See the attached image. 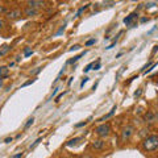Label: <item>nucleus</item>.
I'll return each instance as SVG.
<instances>
[{
  "instance_id": "6ab92c4d",
  "label": "nucleus",
  "mask_w": 158,
  "mask_h": 158,
  "mask_svg": "<svg viewBox=\"0 0 158 158\" xmlns=\"http://www.w3.org/2000/svg\"><path fill=\"white\" fill-rule=\"evenodd\" d=\"M95 42H96V40H95V38H91V40H88V41L85 44V45H86V46H91V45H94Z\"/></svg>"
},
{
  "instance_id": "f3484780",
  "label": "nucleus",
  "mask_w": 158,
  "mask_h": 158,
  "mask_svg": "<svg viewBox=\"0 0 158 158\" xmlns=\"http://www.w3.org/2000/svg\"><path fill=\"white\" fill-rule=\"evenodd\" d=\"M32 54H33V50H32V49H25V52H24V57H29V56H32Z\"/></svg>"
},
{
  "instance_id": "412c9836",
  "label": "nucleus",
  "mask_w": 158,
  "mask_h": 158,
  "mask_svg": "<svg viewBox=\"0 0 158 158\" xmlns=\"http://www.w3.org/2000/svg\"><path fill=\"white\" fill-rule=\"evenodd\" d=\"M4 27H6V21L0 19V31H2V29H4Z\"/></svg>"
},
{
  "instance_id": "9d476101",
  "label": "nucleus",
  "mask_w": 158,
  "mask_h": 158,
  "mask_svg": "<svg viewBox=\"0 0 158 158\" xmlns=\"http://www.w3.org/2000/svg\"><path fill=\"white\" fill-rule=\"evenodd\" d=\"M8 73H9V69L7 66H0V79L8 77Z\"/></svg>"
},
{
  "instance_id": "f03ea898",
  "label": "nucleus",
  "mask_w": 158,
  "mask_h": 158,
  "mask_svg": "<svg viewBox=\"0 0 158 158\" xmlns=\"http://www.w3.org/2000/svg\"><path fill=\"white\" fill-rule=\"evenodd\" d=\"M95 132H96V135L99 136V137H102V138H106V137H108L110 136V132H111V127H110V124H100L99 127H96V129H95Z\"/></svg>"
},
{
  "instance_id": "1a4fd4ad",
  "label": "nucleus",
  "mask_w": 158,
  "mask_h": 158,
  "mask_svg": "<svg viewBox=\"0 0 158 158\" xmlns=\"http://www.w3.org/2000/svg\"><path fill=\"white\" fill-rule=\"evenodd\" d=\"M137 16H138V13H137V12H132L129 16L124 19V24H125V25H131L132 21H133V20H135Z\"/></svg>"
},
{
  "instance_id": "9b49d317",
  "label": "nucleus",
  "mask_w": 158,
  "mask_h": 158,
  "mask_svg": "<svg viewBox=\"0 0 158 158\" xmlns=\"http://www.w3.org/2000/svg\"><path fill=\"white\" fill-rule=\"evenodd\" d=\"M115 111H116V106H115V107H113V108H112V110H111L110 112H108V113H107V115H106V116H103V117H102V118H100V120H99V121H104V120H107V118H110V117H111V116L113 115V113H115Z\"/></svg>"
},
{
  "instance_id": "393cba45",
  "label": "nucleus",
  "mask_w": 158,
  "mask_h": 158,
  "mask_svg": "<svg viewBox=\"0 0 158 158\" xmlns=\"http://www.w3.org/2000/svg\"><path fill=\"white\" fill-rule=\"evenodd\" d=\"M4 12H6V8H4V6H3V4H0V15H2V13H4Z\"/></svg>"
},
{
  "instance_id": "7c9ffc66",
  "label": "nucleus",
  "mask_w": 158,
  "mask_h": 158,
  "mask_svg": "<svg viewBox=\"0 0 158 158\" xmlns=\"http://www.w3.org/2000/svg\"><path fill=\"white\" fill-rule=\"evenodd\" d=\"M99 69H100V61H99L96 65H95V70H99Z\"/></svg>"
},
{
  "instance_id": "6e6552de",
  "label": "nucleus",
  "mask_w": 158,
  "mask_h": 158,
  "mask_svg": "<svg viewBox=\"0 0 158 158\" xmlns=\"http://www.w3.org/2000/svg\"><path fill=\"white\" fill-rule=\"evenodd\" d=\"M24 15H25L27 17H34V16H37V15H38V9L27 7L25 9H24Z\"/></svg>"
},
{
  "instance_id": "4468645a",
  "label": "nucleus",
  "mask_w": 158,
  "mask_h": 158,
  "mask_svg": "<svg viewBox=\"0 0 158 158\" xmlns=\"http://www.w3.org/2000/svg\"><path fill=\"white\" fill-rule=\"evenodd\" d=\"M85 54H86V52H83L82 54H79V56H77V57H74L73 59H70V61H69L67 63H74V62H77L78 59H81V57H83V56H85Z\"/></svg>"
},
{
  "instance_id": "bb28decb",
  "label": "nucleus",
  "mask_w": 158,
  "mask_h": 158,
  "mask_svg": "<svg viewBox=\"0 0 158 158\" xmlns=\"http://www.w3.org/2000/svg\"><path fill=\"white\" fill-rule=\"evenodd\" d=\"M63 31H65V25H63V27H61V28H59V31L57 32V34H61Z\"/></svg>"
},
{
  "instance_id": "c756f323",
  "label": "nucleus",
  "mask_w": 158,
  "mask_h": 158,
  "mask_svg": "<svg viewBox=\"0 0 158 158\" xmlns=\"http://www.w3.org/2000/svg\"><path fill=\"white\" fill-rule=\"evenodd\" d=\"M23 157V153H19V154H16V156H13L12 158H21Z\"/></svg>"
},
{
  "instance_id": "5701e85b",
  "label": "nucleus",
  "mask_w": 158,
  "mask_h": 158,
  "mask_svg": "<svg viewBox=\"0 0 158 158\" xmlns=\"http://www.w3.org/2000/svg\"><path fill=\"white\" fill-rule=\"evenodd\" d=\"M12 140H13L12 137H7L6 140H4V142H6V144H9V142H12Z\"/></svg>"
},
{
  "instance_id": "4be33fe9",
  "label": "nucleus",
  "mask_w": 158,
  "mask_h": 158,
  "mask_svg": "<svg viewBox=\"0 0 158 158\" xmlns=\"http://www.w3.org/2000/svg\"><path fill=\"white\" fill-rule=\"evenodd\" d=\"M86 124H87V121H82V123H79V124H77L75 127H77V128H81V127H85Z\"/></svg>"
},
{
  "instance_id": "2eb2a0df",
  "label": "nucleus",
  "mask_w": 158,
  "mask_h": 158,
  "mask_svg": "<svg viewBox=\"0 0 158 158\" xmlns=\"http://www.w3.org/2000/svg\"><path fill=\"white\" fill-rule=\"evenodd\" d=\"M33 123H34V118H33V117H31V118H28L27 124H25V125H24V129H28V128H29V127H31V125L33 124Z\"/></svg>"
},
{
  "instance_id": "39448f33",
  "label": "nucleus",
  "mask_w": 158,
  "mask_h": 158,
  "mask_svg": "<svg viewBox=\"0 0 158 158\" xmlns=\"http://www.w3.org/2000/svg\"><path fill=\"white\" fill-rule=\"evenodd\" d=\"M28 7L29 8H34V9H38V8H42L46 6L45 2H40V0H31V2H28Z\"/></svg>"
},
{
  "instance_id": "0eeeda50",
  "label": "nucleus",
  "mask_w": 158,
  "mask_h": 158,
  "mask_svg": "<svg viewBox=\"0 0 158 158\" xmlns=\"http://www.w3.org/2000/svg\"><path fill=\"white\" fill-rule=\"evenodd\" d=\"M91 146H92V149H95V150H102V149H104L106 142L103 140H95V141H92Z\"/></svg>"
},
{
  "instance_id": "aec40b11",
  "label": "nucleus",
  "mask_w": 158,
  "mask_h": 158,
  "mask_svg": "<svg viewBox=\"0 0 158 158\" xmlns=\"http://www.w3.org/2000/svg\"><path fill=\"white\" fill-rule=\"evenodd\" d=\"M92 66H95V62H92V63H90V65H87V66H86V69H85V73L90 71L91 69H92Z\"/></svg>"
},
{
  "instance_id": "7ed1b4c3",
  "label": "nucleus",
  "mask_w": 158,
  "mask_h": 158,
  "mask_svg": "<svg viewBox=\"0 0 158 158\" xmlns=\"http://www.w3.org/2000/svg\"><path fill=\"white\" fill-rule=\"evenodd\" d=\"M133 132H135L133 127H132V125H127L124 129H123V132H121V140H123V141L129 140V138L133 136Z\"/></svg>"
},
{
  "instance_id": "20e7f679",
  "label": "nucleus",
  "mask_w": 158,
  "mask_h": 158,
  "mask_svg": "<svg viewBox=\"0 0 158 158\" xmlns=\"http://www.w3.org/2000/svg\"><path fill=\"white\" fill-rule=\"evenodd\" d=\"M23 11L21 9H19V8H16V9H12V11H9V12H7V19L8 20H19L20 17L23 16Z\"/></svg>"
},
{
  "instance_id": "ddd939ff",
  "label": "nucleus",
  "mask_w": 158,
  "mask_h": 158,
  "mask_svg": "<svg viewBox=\"0 0 158 158\" xmlns=\"http://www.w3.org/2000/svg\"><path fill=\"white\" fill-rule=\"evenodd\" d=\"M81 140H82V137H75V138H73V140L69 141L66 145H67V146H73L74 144H77V142H78V141H81Z\"/></svg>"
},
{
  "instance_id": "2f4dec72",
  "label": "nucleus",
  "mask_w": 158,
  "mask_h": 158,
  "mask_svg": "<svg viewBox=\"0 0 158 158\" xmlns=\"http://www.w3.org/2000/svg\"><path fill=\"white\" fill-rule=\"evenodd\" d=\"M153 6H154V3H148V4H146V8H150V7H153Z\"/></svg>"
},
{
  "instance_id": "cd10ccee",
  "label": "nucleus",
  "mask_w": 158,
  "mask_h": 158,
  "mask_svg": "<svg viewBox=\"0 0 158 158\" xmlns=\"http://www.w3.org/2000/svg\"><path fill=\"white\" fill-rule=\"evenodd\" d=\"M63 95H65V92H62V94H59V95H58V96L56 98V102H58V100H59V99H61V98H62Z\"/></svg>"
},
{
  "instance_id": "dca6fc26",
  "label": "nucleus",
  "mask_w": 158,
  "mask_h": 158,
  "mask_svg": "<svg viewBox=\"0 0 158 158\" xmlns=\"http://www.w3.org/2000/svg\"><path fill=\"white\" fill-rule=\"evenodd\" d=\"M41 140H42V138H37V140H36V141H34V142H33V144H32L31 146H29V148H31V149H34V148H36V146H37V145L40 144V142H41Z\"/></svg>"
},
{
  "instance_id": "f8f14e48",
  "label": "nucleus",
  "mask_w": 158,
  "mask_h": 158,
  "mask_svg": "<svg viewBox=\"0 0 158 158\" xmlns=\"http://www.w3.org/2000/svg\"><path fill=\"white\" fill-rule=\"evenodd\" d=\"M9 49H11V46H9V45H3L2 46V50H0V56H4V54H7L9 52Z\"/></svg>"
},
{
  "instance_id": "b1692460",
  "label": "nucleus",
  "mask_w": 158,
  "mask_h": 158,
  "mask_svg": "<svg viewBox=\"0 0 158 158\" xmlns=\"http://www.w3.org/2000/svg\"><path fill=\"white\" fill-rule=\"evenodd\" d=\"M81 48L79 45H74V46H71V49H70V52H74V50H78V49Z\"/></svg>"
},
{
  "instance_id": "f704fd0d",
  "label": "nucleus",
  "mask_w": 158,
  "mask_h": 158,
  "mask_svg": "<svg viewBox=\"0 0 158 158\" xmlns=\"http://www.w3.org/2000/svg\"><path fill=\"white\" fill-rule=\"evenodd\" d=\"M157 50H158V45H156V46H154V49H153V54H154Z\"/></svg>"
},
{
  "instance_id": "f257e3e1",
  "label": "nucleus",
  "mask_w": 158,
  "mask_h": 158,
  "mask_svg": "<svg viewBox=\"0 0 158 158\" xmlns=\"http://www.w3.org/2000/svg\"><path fill=\"white\" fill-rule=\"evenodd\" d=\"M142 148L146 152H156L158 149V136L157 135L148 136L144 140V142H142Z\"/></svg>"
},
{
  "instance_id": "c85d7f7f",
  "label": "nucleus",
  "mask_w": 158,
  "mask_h": 158,
  "mask_svg": "<svg viewBox=\"0 0 158 158\" xmlns=\"http://www.w3.org/2000/svg\"><path fill=\"white\" fill-rule=\"evenodd\" d=\"M87 81H88V78H85V79H83V81H82V83H81V87H83V86H85V83H87Z\"/></svg>"
},
{
  "instance_id": "e433bc0d",
  "label": "nucleus",
  "mask_w": 158,
  "mask_h": 158,
  "mask_svg": "<svg viewBox=\"0 0 158 158\" xmlns=\"http://www.w3.org/2000/svg\"><path fill=\"white\" fill-rule=\"evenodd\" d=\"M65 158H66V157H65Z\"/></svg>"
},
{
  "instance_id": "473e14b6",
  "label": "nucleus",
  "mask_w": 158,
  "mask_h": 158,
  "mask_svg": "<svg viewBox=\"0 0 158 158\" xmlns=\"http://www.w3.org/2000/svg\"><path fill=\"white\" fill-rule=\"evenodd\" d=\"M140 21H141V23H146V21H148V19H146V17H142Z\"/></svg>"
},
{
  "instance_id": "423d86ee",
  "label": "nucleus",
  "mask_w": 158,
  "mask_h": 158,
  "mask_svg": "<svg viewBox=\"0 0 158 158\" xmlns=\"http://www.w3.org/2000/svg\"><path fill=\"white\" fill-rule=\"evenodd\" d=\"M157 120H158V113H154V112H152V111L145 113V121L146 123H154Z\"/></svg>"
},
{
  "instance_id": "a878e982",
  "label": "nucleus",
  "mask_w": 158,
  "mask_h": 158,
  "mask_svg": "<svg viewBox=\"0 0 158 158\" xmlns=\"http://www.w3.org/2000/svg\"><path fill=\"white\" fill-rule=\"evenodd\" d=\"M141 92H142V90H141V88H138V91L135 92V96H136V98H137V96H140V95H141Z\"/></svg>"
},
{
  "instance_id": "72a5a7b5",
  "label": "nucleus",
  "mask_w": 158,
  "mask_h": 158,
  "mask_svg": "<svg viewBox=\"0 0 158 158\" xmlns=\"http://www.w3.org/2000/svg\"><path fill=\"white\" fill-rule=\"evenodd\" d=\"M58 90H59V88H56V90H54V91H53V95H52V98H53V96H54V95H56V94L58 92Z\"/></svg>"
},
{
  "instance_id": "a211bd4d",
  "label": "nucleus",
  "mask_w": 158,
  "mask_h": 158,
  "mask_svg": "<svg viewBox=\"0 0 158 158\" xmlns=\"http://www.w3.org/2000/svg\"><path fill=\"white\" fill-rule=\"evenodd\" d=\"M87 8H88V6H83V7H82L81 9H79L78 12H77V17H79V16H81V13H82V12H85Z\"/></svg>"
},
{
  "instance_id": "c9c22d12",
  "label": "nucleus",
  "mask_w": 158,
  "mask_h": 158,
  "mask_svg": "<svg viewBox=\"0 0 158 158\" xmlns=\"http://www.w3.org/2000/svg\"><path fill=\"white\" fill-rule=\"evenodd\" d=\"M2 85H3V82H2V79H0V88H2Z\"/></svg>"
}]
</instances>
